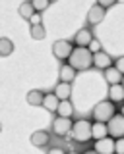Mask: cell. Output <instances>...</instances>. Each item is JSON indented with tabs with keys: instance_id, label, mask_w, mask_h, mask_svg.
I'll return each instance as SVG.
<instances>
[{
	"instance_id": "cell-36",
	"label": "cell",
	"mask_w": 124,
	"mask_h": 154,
	"mask_svg": "<svg viewBox=\"0 0 124 154\" xmlns=\"http://www.w3.org/2000/svg\"><path fill=\"white\" fill-rule=\"evenodd\" d=\"M0 131H2V123H0Z\"/></svg>"
},
{
	"instance_id": "cell-17",
	"label": "cell",
	"mask_w": 124,
	"mask_h": 154,
	"mask_svg": "<svg viewBox=\"0 0 124 154\" xmlns=\"http://www.w3.org/2000/svg\"><path fill=\"white\" fill-rule=\"evenodd\" d=\"M105 137H109L107 123H101V122H95V123H91V139L99 141V139H105Z\"/></svg>"
},
{
	"instance_id": "cell-3",
	"label": "cell",
	"mask_w": 124,
	"mask_h": 154,
	"mask_svg": "<svg viewBox=\"0 0 124 154\" xmlns=\"http://www.w3.org/2000/svg\"><path fill=\"white\" fill-rule=\"evenodd\" d=\"M114 114H116V108H114V104L111 100H101L93 108V119L95 122H101V123H107Z\"/></svg>"
},
{
	"instance_id": "cell-34",
	"label": "cell",
	"mask_w": 124,
	"mask_h": 154,
	"mask_svg": "<svg viewBox=\"0 0 124 154\" xmlns=\"http://www.w3.org/2000/svg\"><path fill=\"white\" fill-rule=\"evenodd\" d=\"M120 85H122V87H124V77H122V83H120Z\"/></svg>"
},
{
	"instance_id": "cell-10",
	"label": "cell",
	"mask_w": 124,
	"mask_h": 154,
	"mask_svg": "<svg viewBox=\"0 0 124 154\" xmlns=\"http://www.w3.org/2000/svg\"><path fill=\"white\" fill-rule=\"evenodd\" d=\"M91 41H93V33L89 31V29H85V27H83V29H80V31L74 35V45H76V46L87 48Z\"/></svg>"
},
{
	"instance_id": "cell-28",
	"label": "cell",
	"mask_w": 124,
	"mask_h": 154,
	"mask_svg": "<svg viewBox=\"0 0 124 154\" xmlns=\"http://www.w3.org/2000/svg\"><path fill=\"white\" fill-rule=\"evenodd\" d=\"M114 67H116V69L124 75V56H120V58H116V60H114Z\"/></svg>"
},
{
	"instance_id": "cell-18",
	"label": "cell",
	"mask_w": 124,
	"mask_h": 154,
	"mask_svg": "<svg viewBox=\"0 0 124 154\" xmlns=\"http://www.w3.org/2000/svg\"><path fill=\"white\" fill-rule=\"evenodd\" d=\"M56 116H60V118H72L74 116V104L70 102V100H62V102L58 104Z\"/></svg>"
},
{
	"instance_id": "cell-9",
	"label": "cell",
	"mask_w": 124,
	"mask_h": 154,
	"mask_svg": "<svg viewBox=\"0 0 124 154\" xmlns=\"http://www.w3.org/2000/svg\"><path fill=\"white\" fill-rule=\"evenodd\" d=\"M29 141H31L33 146L45 148L47 144H49V141H51V135H49V131H45V129H39V131H33V133H31Z\"/></svg>"
},
{
	"instance_id": "cell-25",
	"label": "cell",
	"mask_w": 124,
	"mask_h": 154,
	"mask_svg": "<svg viewBox=\"0 0 124 154\" xmlns=\"http://www.w3.org/2000/svg\"><path fill=\"white\" fill-rule=\"evenodd\" d=\"M114 154H124V139H114Z\"/></svg>"
},
{
	"instance_id": "cell-6",
	"label": "cell",
	"mask_w": 124,
	"mask_h": 154,
	"mask_svg": "<svg viewBox=\"0 0 124 154\" xmlns=\"http://www.w3.org/2000/svg\"><path fill=\"white\" fill-rule=\"evenodd\" d=\"M72 125H74V122L70 118H60V116H56V118L52 119V131H54V135H58V137H66V135L72 133Z\"/></svg>"
},
{
	"instance_id": "cell-5",
	"label": "cell",
	"mask_w": 124,
	"mask_h": 154,
	"mask_svg": "<svg viewBox=\"0 0 124 154\" xmlns=\"http://www.w3.org/2000/svg\"><path fill=\"white\" fill-rule=\"evenodd\" d=\"M74 42H70V41H56L54 45H52V54H54L56 60H68L70 54L74 52Z\"/></svg>"
},
{
	"instance_id": "cell-1",
	"label": "cell",
	"mask_w": 124,
	"mask_h": 154,
	"mask_svg": "<svg viewBox=\"0 0 124 154\" xmlns=\"http://www.w3.org/2000/svg\"><path fill=\"white\" fill-rule=\"evenodd\" d=\"M68 64L74 67L76 71H87L89 67L93 66V54L87 50V48L82 46H76L74 52L68 58Z\"/></svg>"
},
{
	"instance_id": "cell-31",
	"label": "cell",
	"mask_w": 124,
	"mask_h": 154,
	"mask_svg": "<svg viewBox=\"0 0 124 154\" xmlns=\"http://www.w3.org/2000/svg\"><path fill=\"white\" fill-rule=\"evenodd\" d=\"M120 116H124V106H122V108H120Z\"/></svg>"
},
{
	"instance_id": "cell-27",
	"label": "cell",
	"mask_w": 124,
	"mask_h": 154,
	"mask_svg": "<svg viewBox=\"0 0 124 154\" xmlns=\"http://www.w3.org/2000/svg\"><path fill=\"white\" fill-rule=\"evenodd\" d=\"M29 23H31V25H41V23H43V16H41V14H33V16H31V19H29Z\"/></svg>"
},
{
	"instance_id": "cell-13",
	"label": "cell",
	"mask_w": 124,
	"mask_h": 154,
	"mask_svg": "<svg viewBox=\"0 0 124 154\" xmlns=\"http://www.w3.org/2000/svg\"><path fill=\"white\" fill-rule=\"evenodd\" d=\"M52 93L56 94V98H58L60 102H62V100H70V96H72V85H70V83H62V81H58Z\"/></svg>"
},
{
	"instance_id": "cell-33",
	"label": "cell",
	"mask_w": 124,
	"mask_h": 154,
	"mask_svg": "<svg viewBox=\"0 0 124 154\" xmlns=\"http://www.w3.org/2000/svg\"><path fill=\"white\" fill-rule=\"evenodd\" d=\"M66 154H80V152H66Z\"/></svg>"
},
{
	"instance_id": "cell-26",
	"label": "cell",
	"mask_w": 124,
	"mask_h": 154,
	"mask_svg": "<svg viewBox=\"0 0 124 154\" xmlns=\"http://www.w3.org/2000/svg\"><path fill=\"white\" fill-rule=\"evenodd\" d=\"M97 4L101 8H105V10H109V8H113L114 4H116V0H97Z\"/></svg>"
},
{
	"instance_id": "cell-12",
	"label": "cell",
	"mask_w": 124,
	"mask_h": 154,
	"mask_svg": "<svg viewBox=\"0 0 124 154\" xmlns=\"http://www.w3.org/2000/svg\"><path fill=\"white\" fill-rule=\"evenodd\" d=\"M76 75H78V71H76L70 64H62V66H60L58 77H60L62 83H70V85H72V81L76 79Z\"/></svg>"
},
{
	"instance_id": "cell-14",
	"label": "cell",
	"mask_w": 124,
	"mask_h": 154,
	"mask_svg": "<svg viewBox=\"0 0 124 154\" xmlns=\"http://www.w3.org/2000/svg\"><path fill=\"white\" fill-rule=\"evenodd\" d=\"M113 104L124 102V87L122 85H109V98Z\"/></svg>"
},
{
	"instance_id": "cell-19",
	"label": "cell",
	"mask_w": 124,
	"mask_h": 154,
	"mask_svg": "<svg viewBox=\"0 0 124 154\" xmlns=\"http://www.w3.org/2000/svg\"><path fill=\"white\" fill-rule=\"evenodd\" d=\"M43 98H45V93L39 89H33L27 93V102H29L31 106H41L43 104Z\"/></svg>"
},
{
	"instance_id": "cell-7",
	"label": "cell",
	"mask_w": 124,
	"mask_h": 154,
	"mask_svg": "<svg viewBox=\"0 0 124 154\" xmlns=\"http://www.w3.org/2000/svg\"><path fill=\"white\" fill-rule=\"evenodd\" d=\"M93 150L97 154H114V139L113 137H105V139L95 141Z\"/></svg>"
},
{
	"instance_id": "cell-8",
	"label": "cell",
	"mask_w": 124,
	"mask_h": 154,
	"mask_svg": "<svg viewBox=\"0 0 124 154\" xmlns=\"http://www.w3.org/2000/svg\"><path fill=\"white\" fill-rule=\"evenodd\" d=\"M105 16H107V10L101 8L99 4H93V6L89 8V12H87V23L89 25H99V23L105 19Z\"/></svg>"
},
{
	"instance_id": "cell-24",
	"label": "cell",
	"mask_w": 124,
	"mask_h": 154,
	"mask_svg": "<svg viewBox=\"0 0 124 154\" xmlns=\"http://www.w3.org/2000/svg\"><path fill=\"white\" fill-rule=\"evenodd\" d=\"M87 50H89V52H91V54H97V52H101V50H103V48H101V42H99V41H97V38H95V37H93V41H91V42H89V46H87Z\"/></svg>"
},
{
	"instance_id": "cell-15",
	"label": "cell",
	"mask_w": 124,
	"mask_h": 154,
	"mask_svg": "<svg viewBox=\"0 0 124 154\" xmlns=\"http://www.w3.org/2000/svg\"><path fill=\"white\" fill-rule=\"evenodd\" d=\"M58 104H60V100L56 98V94L54 93H47L45 94V98H43V108L47 110V112H52V114H56V110H58Z\"/></svg>"
},
{
	"instance_id": "cell-20",
	"label": "cell",
	"mask_w": 124,
	"mask_h": 154,
	"mask_svg": "<svg viewBox=\"0 0 124 154\" xmlns=\"http://www.w3.org/2000/svg\"><path fill=\"white\" fill-rule=\"evenodd\" d=\"M14 52V42L8 37H0V56L6 58Z\"/></svg>"
},
{
	"instance_id": "cell-29",
	"label": "cell",
	"mask_w": 124,
	"mask_h": 154,
	"mask_svg": "<svg viewBox=\"0 0 124 154\" xmlns=\"http://www.w3.org/2000/svg\"><path fill=\"white\" fill-rule=\"evenodd\" d=\"M47 154H66V152H64V148H60V146H52Z\"/></svg>"
},
{
	"instance_id": "cell-30",
	"label": "cell",
	"mask_w": 124,
	"mask_h": 154,
	"mask_svg": "<svg viewBox=\"0 0 124 154\" xmlns=\"http://www.w3.org/2000/svg\"><path fill=\"white\" fill-rule=\"evenodd\" d=\"M83 154H97L95 150H87V152H83Z\"/></svg>"
},
{
	"instance_id": "cell-11",
	"label": "cell",
	"mask_w": 124,
	"mask_h": 154,
	"mask_svg": "<svg viewBox=\"0 0 124 154\" xmlns=\"http://www.w3.org/2000/svg\"><path fill=\"white\" fill-rule=\"evenodd\" d=\"M113 62H114V60L107 54V52H103V50L97 52V54H93V66L97 67V69H103V71L109 69V67L113 66Z\"/></svg>"
},
{
	"instance_id": "cell-22",
	"label": "cell",
	"mask_w": 124,
	"mask_h": 154,
	"mask_svg": "<svg viewBox=\"0 0 124 154\" xmlns=\"http://www.w3.org/2000/svg\"><path fill=\"white\" fill-rule=\"evenodd\" d=\"M18 12H20V16H21L23 19H27V21H29V19H31V16L35 14V10H33L31 2L27 0V2H21V4H20V8H18Z\"/></svg>"
},
{
	"instance_id": "cell-4",
	"label": "cell",
	"mask_w": 124,
	"mask_h": 154,
	"mask_svg": "<svg viewBox=\"0 0 124 154\" xmlns=\"http://www.w3.org/2000/svg\"><path fill=\"white\" fill-rule=\"evenodd\" d=\"M107 129H109V137L124 139V116L114 114L113 118L107 122Z\"/></svg>"
},
{
	"instance_id": "cell-16",
	"label": "cell",
	"mask_w": 124,
	"mask_h": 154,
	"mask_svg": "<svg viewBox=\"0 0 124 154\" xmlns=\"http://www.w3.org/2000/svg\"><path fill=\"white\" fill-rule=\"evenodd\" d=\"M122 73L116 69L114 66H111L109 69H105V81H107L109 85H120L122 83Z\"/></svg>"
},
{
	"instance_id": "cell-32",
	"label": "cell",
	"mask_w": 124,
	"mask_h": 154,
	"mask_svg": "<svg viewBox=\"0 0 124 154\" xmlns=\"http://www.w3.org/2000/svg\"><path fill=\"white\" fill-rule=\"evenodd\" d=\"M116 4H124V0H116Z\"/></svg>"
},
{
	"instance_id": "cell-35",
	"label": "cell",
	"mask_w": 124,
	"mask_h": 154,
	"mask_svg": "<svg viewBox=\"0 0 124 154\" xmlns=\"http://www.w3.org/2000/svg\"><path fill=\"white\" fill-rule=\"evenodd\" d=\"M49 2H58V0H49Z\"/></svg>"
},
{
	"instance_id": "cell-21",
	"label": "cell",
	"mask_w": 124,
	"mask_h": 154,
	"mask_svg": "<svg viewBox=\"0 0 124 154\" xmlns=\"http://www.w3.org/2000/svg\"><path fill=\"white\" fill-rule=\"evenodd\" d=\"M29 33H31V38L33 41H43V38L47 37V29H45V25H31L29 27Z\"/></svg>"
},
{
	"instance_id": "cell-23",
	"label": "cell",
	"mask_w": 124,
	"mask_h": 154,
	"mask_svg": "<svg viewBox=\"0 0 124 154\" xmlns=\"http://www.w3.org/2000/svg\"><path fill=\"white\" fill-rule=\"evenodd\" d=\"M29 2H31V6H33V10H35L37 14H43L47 8L51 6L49 0H29Z\"/></svg>"
},
{
	"instance_id": "cell-2",
	"label": "cell",
	"mask_w": 124,
	"mask_h": 154,
	"mask_svg": "<svg viewBox=\"0 0 124 154\" xmlns=\"http://www.w3.org/2000/svg\"><path fill=\"white\" fill-rule=\"evenodd\" d=\"M91 123L89 119H76L72 125V139L76 143H87L91 141Z\"/></svg>"
}]
</instances>
